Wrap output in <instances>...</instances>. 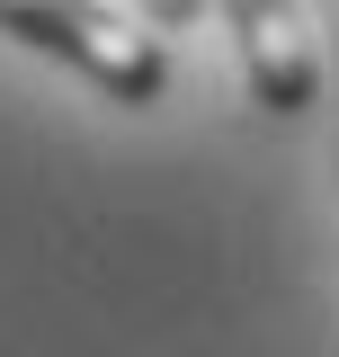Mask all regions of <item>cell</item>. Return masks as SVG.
I'll return each mask as SVG.
<instances>
[{
	"label": "cell",
	"mask_w": 339,
	"mask_h": 357,
	"mask_svg": "<svg viewBox=\"0 0 339 357\" xmlns=\"http://www.w3.org/2000/svg\"><path fill=\"white\" fill-rule=\"evenodd\" d=\"M223 18H232V36H241L250 98L268 107V116H303V107H312V89H322L312 18H303V9H277V0H232Z\"/></svg>",
	"instance_id": "7a4b0ae2"
},
{
	"label": "cell",
	"mask_w": 339,
	"mask_h": 357,
	"mask_svg": "<svg viewBox=\"0 0 339 357\" xmlns=\"http://www.w3.org/2000/svg\"><path fill=\"white\" fill-rule=\"evenodd\" d=\"M0 36H27L36 54L81 63L98 89H116L134 107H152L170 89V54L143 9H89V0H0Z\"/></svg>",
	"instance_id": "6da1fadb"
}]
</instances>
